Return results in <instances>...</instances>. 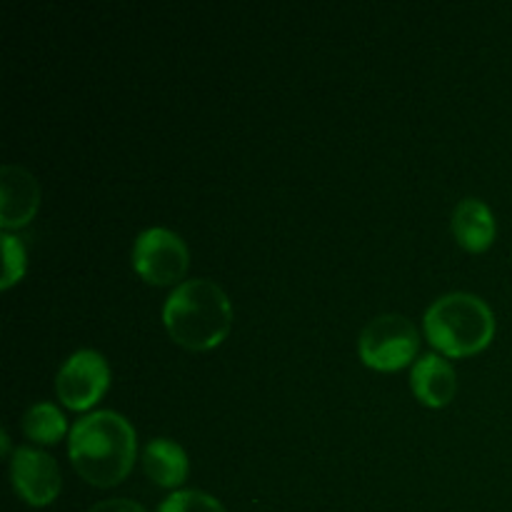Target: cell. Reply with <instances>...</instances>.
Masks as SVG:
<instances>
[{
    "instance_id": "52a82bcc",
    "label": "cell",
    "mask_w": 512,
    "mask_h": 512,
    "mask_svg": "<svg viewBox=\"0 0 512 512\" xmlns=\"http://www.w3.org/2000/svg\"><path fill=\"white\" fill-rule=\"evenodd\" d=\"M10 483L20 500L33 508H45L60 495L63 475L53 455L33 445H20L10 455Z\"/></svg>"
},
{
    "instance_id": "5bb4252c",
    "label": "cell",
    "mask_w": 512,
    "mask_h": 512,
    "mask_svg": "<svg viewBox=\"0 0 512 512\" xmlns=\"http://www.w3.org/2000/svg\"><path fill=\"white\" fill-rule=\"evenodd\" d=\"M0 243H3V280H0V288L8 290L25 275L28 253H25V245L20 243V238H15L13 233L0 235Z\"/></svg>"
},
{
    "instance_id": "277c9868",
    "label": "cell",
    "mask_w": 512,
    "mask_h": 512,
    "mask_svg": "<svg viewBox=\"0 0 512 512\" xmlns=\"http://www.w3.org/2000/svg\"><path fill=\"white\" fill-rule=\"evenodd\" d=\"M420 333L410 318L400 313L375 315L358 338V353L368 368L395 373L418 360Z\"/></svg>"
},
{
    "instance_id": "9c48e42d",
    "label": "cell",
    "mask_w": 512,
    "mask_h": 512,
    "mask_svg": "<svg viewBox=\"0 0 512 512\" xmlns=\"http://www.w3.org/2000/svg\"><path fill=\"white\" fill-rule=\"evenodd\" d=\"M410 388L428 408H445L458 393V375L440 353H423L410 368Z\"/></svg>"
},
{
    "instance_id": "8992f818",
    "label": "cell",
    "mask_w": 512,
    "mask_h": 512,
    "mask_svg": "<svg viewBox=\"0 0 512 512\" xmlns=\"http://www.w3.org/2000/svg\"><path fill=\"white\" fill-rule=\"evenodd\" d=\"M110 385V365L95 348H80L65 358L55 375V393L70 410H90Z\"/></svg>"
},
{
    "instance_id": "6da1fadb",
    "label": "cell",
    "mask_w": 512,
    "mask_h": 512,
    "mask_svg": "<svg viewBox=\"0 0 512 512\" xmlns=\"http://www.w3.org/2000/svg\"><path fill=\"white\" fill-rule=\"evenodd\" d=\"M135 428L115 410H93L75 420L68 433V455L75 473L95 488H113L133 470Z\"/></svg>"
},
{
    "instance_id": "4fadbf2b",
    "label": "cell",
    "mask_w": 512,
    "mask_h": 512,
    "mask_svg": "<svg viewBox=\"0 0 512 512\" xmlns=\"http://www.w3.org/2000/svg\"><path fill=\"white\" fill-rule=\"evenodd\" d=\"M158 512H228L218 498L203 490L180 488L160 503Z\"/></svg>"
},
{
    "instance_id": "5b68a950",
    "label": "cell",
    "mask_w": 512,
    "mask_h": 512,
    "mask_svg": "<svg viewBox=\"0 0 512 512\" xmlns=\"http://www.w3.org/2000/svg\"><path fill=\"white\" fill-rule=\"evenodd\" d=\"M133 268L145 283L150 285H175L185 278L190 265V253L185 240L175 230L153 225L140 230L133 243Z\"/></svg>"
},
{
    "instance_id": "30bf717a",
    "label": "cell",
    "mask_w": 512,
    "mask_h": 512,
    "mask_svg": "<svg viewBox=\"0 0 512 512\" xmlns=\"http://www.w3.org/2000/svg\"><path fill=\"white\" fill-rule=\"evenodd\" d=\"M450 228H453L455 240L463 245L470 253H483L493 245L498 225H495V215L488 203L480 198H463L453 208L450 215Z\"/></svg>"
},
{
    "instance_id": "7a4b0ae2",
    "label": "cell",
    "mask_w": 512,
    "mask_h": 512,
    "mask_svg": "<svg viewBox=\"0 0 512 512\" xmlns=\"http://www.w3.org/2000/svg\"><path fill=\"white\" fill-rule=\"evenodd\" d=\"M163 325L188 350H210L223 343L233 325L228 293L210 278L183 280L163 303Z\"/></svg>"
},
{
    "instance_id": "8fae6325",
    "label": "cell",
    "mask_w": 512,
    "mask_h": 512,
    "mask_svg": "<svg viewBox=\"0 0 512 512\" xmlns=\"http://www.w3.org/2000/svg\"><path fill=\"white\" fill-rule=\"evenodd\" d=\"M143 470L155 485L175 493L188 478V453L175 440L153 438L143 445Z\"/></svg>"
},
{
    "instance_id": "3957f363",
    "label": "cell",
    "mask_w": 512,
    "mask_h": 512,
    "mask_svg": "<svg viewBox=\"0 0 512 512\" xmlns=\"http://www.w3.org/2000/svg\"><path fill=\"white\" fill-rule=\"evenodd\" d=\"M423 330L440 355L465 358L488 348L495 335V315L480 295L453 290L428 305Z\"/></svg>"
},
{
    "instance_id": "2e32d148",
    "label": "cell",
    "mask_w": 512,
    "mask_h": 512,
    "mask_svg": "<svg viewBox=\"0 0 512 512\" xmlns=\"http://www.w3.org/2000/svg\"><path fill=\"white\" fill-rule=\"evenodd\" d=\"M0 443H3L5 458H10V455H13V450H10V435L5 433V430H3V435H0Z\"/></svg>"
},
{
    "instance_id": "9a60e30c",
    "label": "cell",
    "mask_w": 512,
    "mask_h": 512,
    "mask_svg": "<svg viewBox=\"0 0 512 512\" xmlns=\"http://www.w3.org/2000/svg\"><path fill=\"white\" fill-rule=\"evenodd\" d=\"M88 512H148V510H145L140 503H135V500L108 498V500H100V503H95Z\"/></svg>"
},
{
    "instance_id": "7c38bea8",
    "label": "cell",
    "mask_w": 512,
    "mask_h": 512,
    "mask_svg": "<svg viewBox=\"0 0 512 512\" xmlns=\"http://www.w3.org/2000/svg\"><path fill=\"white\" fill-rule=\"evenodd\" d=\"M20 425H23V433L38 445L58 443L65 435V430H68L65 415L60 413L58 405L48 403V400H40V403L30 405L23 413Z\"/></svg>"
},
{
    "instance_id": "ba28073f",
    "label": "cell",
    "mask_w": 512,
    "mask_h": 512,
    "mask_svg": "<svg viewBox=\"0 0 512 512\" xmlns=\"http://www.w3.org/2000/svg\"><path fill=\"white\" fill-rule=\"evenodd\" d=\"M40 208V183L28 168L5 163L0 168V228L18 230L35 218Z\"/></svg>"
}]
</instances>
